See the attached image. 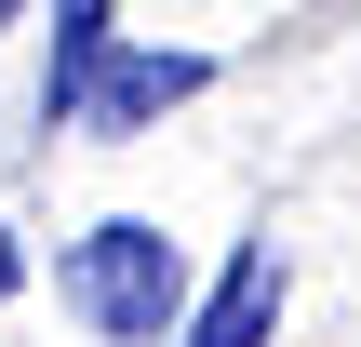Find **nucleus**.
<instances>
[{
    "instance_id": "obj_2",
    "label": "nucleus",
    "mask_w": 361,
    "mask_h": 347,
    "mask_svg": "<svg viewBox=\"0 0 361 347\" xmlns=\"http://www.w3.org/2000/svg\"><path fill=\"white\" fill-rule=\"evenodd\" d=\"M201 80H214L201 53H134V40H121V53H107V80L80 94V120H94V134H147V120H161V107H188Z\"/></svg>"
},
{
    "instance_id": "obj_4",
    "label": "nucleus",
    "mask_w": 361,
    "mask_h": 347,
    "mask_svg": "<svg viewBox=\"0 0 361 347\" xmlns=\"http://www.w3.org/2000/svg\"><path fill=\"white\" fill-rule=\"evenodd\" d=\"M107 53H121V13L107 0H67L54 13V67H40V120H80V94L107 80Z\"/></svg>"
},
{
    "instance_id": "obj_1",
    "label": "nucleus",
    "mask_w": 361,
    "mask_h": 347,
    "mask_svg": "<svg viewBox=\"0 0 361 347\" xmlns=\"http://www.w3.org/2000/svg\"><path fill=\"white\" fill-rule=\"evenodd\" d=\"M67 308L107 347H174L188 334V254H174L147 214H107L94 241H67Z\"/></svg>"
},
{
    "instance_id": "obj_3",
    "label": "nucleus",
    "mask_w": 361,
    "mask_h": 347,
    "mask_svg": "<svg viewBox=\"0 0 361 347\" xmlns=\"http://www.w3.org/2000/svg\"><path fill=\"white\" fill-rule=\"evenodd\" d=\"M268 321H281V254H268V241H241V254H228V281L188 308V334H174V347H268Z\"/></svg>"
},
{
    "instance_id": "obj_5",
    "label": "nucleus",
    "mask_w": 361,
    "mask_h": 347,
    "mask_svg": "<svg viewBox=\"0 0 361 347\" xmlns=\"http://www.w3.org/2000/svg\"><path fill=\"white\" fill-rule=\"evenodd\" d=\"M13 281H27V267H13V241H0V294H13Z\"/></svg>"
}]
</instances>
